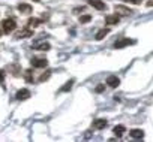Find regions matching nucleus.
Instances as JSON below:
<instances>
[{
    "mask_svg": "<svg viewBox=\"0 0 153 142\" xmlns=\"http://www.w3.org/2000/svg\"><path fill=\"white\" fill-rule=\"evenodd\" d=\"M15 29H17L15 20H12V18H5V20L2 21V30H3V33L9 35V33H12Z\"/></svg>",
    "mask_w": 153,
    "mask_h": 142,
    "instance_id": "obj_1",
    "label": "nucleus"
},
{
    "mask_svg": "<svg viewBox=\"0 0 153 142\" xmlns=\"http://www.w3.org/2000/svg\"><path fill=\"white\" fill-rule=\"evenodd\" d=\"M132 43H135V40H132V39H129V38H122V39H119V40L114 43V48H116V49H122V48H125V46H128V45H132Z\"/></svg>",
    "mask_w": 153,
    "mask_h": 142,
    "instance_id": "obj_2",
    "label": "nucleus"
},
{
    "mask_svg": "<svg viewBox=\"0 0 153 142\" xmlns=\"http://www.w3.org/2000/svg\"><path fill=\"white\" fill-rule=\"evenodd\" d=\"M114 11H116L117 15H123V17H128V15L132 14V11H131L129 8L123 6V5H116V6H114Z\"/></svg>",
    "mask_w": 153,
    "mask_h": 142,
    "instance_id": "obj_3",
    "label": "nucleus"
},
{
    "mask_svg": "<svg viewBox=\"0 0 153 142\" xmlns=\"http://www.w3.org/2000/svg\"><path fill=\"white\" fill-rule=\"evenodd\" d=\"M89 5L93 6L95 9H98V11H104L107 8V5L102 2V0H89Z\"/></svg>",
    "mask_w": 153,
    "mask_h": 142,
    "instance_id": "obj_4",
    "label": "nucleus"
},
{
    "mask_svg": "<svg viewBox=\"0 0 153 142\" xmlns=\"http://www.w3.org/2000/svg\"><path fill=\"white\" fill-rule=\"evenodd\" d=\"M47 64H48V61H47L45 58H33V60H32V66H33V67L42 69V67H47Z\"/></svg>",
    "mask_w": 153,
    "mask_h": 142,
    "instance_id": "obj_5",
    "label": "nucleus"
},
{
    "mask_svg": "<svg viewBox=\"0 0 153 142\" xmlns=\"http://www.w3.org/2000/svg\"><path fill=\"white\" fill-rule=\"evenodd\" d=\"M119 84H120V79H119L116 75H110V77L107 78V85H110V87L116 88Z\"/></svg>",
    "mask_w": 153,
    "mask_h": 142,
    "instance_id": "obj_6",
    "label": "nucleus"
},
{
    "mask_svg": "<svg viewBox=\"0 0 153 142\" xmlns=\"http://www.w3.org/2000/svg\"><path fill=\"white\" fill-rule=\"evenodd\" d=\"M15 97H17L18 100H26V99L30 97V91H29L27 88H21V90L15 94Z\"/></svg>",
    "mask_w": 153,
    "mask_h": 142,
    "instance_id": "obj_7",
    "label": "nucleus"
},
{
    "mask_svg": "<svg viewBox=\"0 0 153 142\" xmlns=\"http://www.w3.org/2000/svg\"><path fill=\"white\" fill-rule=\"evenodd\" d=\"M33 36V30L30 29H26V30H21L20 33H17V39H26V38H32Z\"/></svg>",
    "mask_w": 153,
    "mask_h": 142,
    "instance_id": "obj_8",
    "label": "nucleus"
},
{
    "mask_svg": "<svg viewBox=\"0 0 153 142\" xmlns=\"http://www.w3.org/2000/svg\"><path fill=\"white\" fill-rule=\"evenodd\" d=\"M120 21V17L116 14V15H108L107 18H105V23L108 24V26H114V24H117Z\"/></svg>",
    "mask_w": 153,
    "mask_h": 142,
    "instance_id": "obj_9",
    "label": "nucleus"
},
{
    "mask_svg": "<svg viewBox=\"0 0 153 142\" xmlns=\"http://www.w3.org/2000/svg\"><path fill=\"white\" fill-rule=\"evenodd\" d=\"M18 11L21 12V14H32V6L30 5H27V3H21V5H18Z\"/></svg>",
    "mask_w": 153,
    "mask_h": 142,
    "instance_id": "obj_10",
    "label": "nucleus"
},
{
    "mask_svg": "<svg viewBox=\"0 0 153 142\" xmlns=\"http://www.w3.org/2000/svg\"><path fill=\"white\" fill-rule=\"evenodd\" d=\"M131 136H132L134 139H143V138H144V132H143L141 129H132V130H131Z\"/></svg>",
    "mask_w": 153,
    "mask_h": 142,
    "instance_id": "obj_11",
    "label": "nucleus"
},
{
    "mask_svg": "<svg viewBox=\"0 0 153 142\" xmlns=\"http://www.w3.org/2000/svg\"><path fill=\"white\" fill-rule=\"evenodd\" d=\"M107 121L105 120H96V121H93V127L95 129H98V130H102V129H105L107 127Z\"/></svg>",
    "mask_w": 153,
    "mask_h": 142,
    "instance_id": "obj_12",
    "label": "nucleus"
},
{
    "mask_svg": "<svg viewBox=\"0 0 153 142\" xmlns=\"http://www.w3.org/2000/svg\"><path fill=\"white\" fill-rule=\"evenodd\" d=\"M108 33H110V29H102V30H99V32L96 33V36H95V38H96V40H102Z\"/></svg>",
    "mask_w": 153,
    "mask_h": 142,
    "instance_id": "obj_13",
    "label": "nucleus"
},
{
    "mask_svg": "<svg viewBox=\"0 0 153 142\" xmlns=\"http://www.w3.org/2000/svg\"><path fill=\"white\" fill-rule=\"evenodd\" d=\"M113 132H114V135H116V136H122V135L126 132V127H125V126H122V124H119V126H116V127L113 129Z\"/></svg>",
    "mask_w": 153,
    "mask_h": 142,
    "instance_id": "obj_14",
    "label": "nucleus"
},
{
    "mask_svg": "<svg viewBox=\"0 0 153 142\" xmlns=\"http://www.w3.org/2000/svg\"><path fill=\"white\" fill-rule=\"evenodd\" d=\"M41 23H42V20H39V18H30V20L27 21L29 27H33V29H35V27H38Z\"/></svg>",
    "mask_w": 153,
    "mask_h": 142,
    "instance_id": "obj_15",
    "label": "nucleus"
},
{
    "mask_svg": "<svg viewBox=\"0 0 153 142\" xmlns=\"http://www.w3.org/2000/svg\"><path fill=\"white\" fill-rule=\"evenodd\" d=\"M74 82H75L74 79H71V81H68V82H66V84H65V85H63V87L60 88V91H63V93H66V91H69V90L72 88V85H74Z\"/></svg>",
    "mask_w": 153,
    "mask_h": 142,
    "instance_id": "obj_16",
    "label": "nucleus"
},
{
    "mask_svg": "<svg viewBox=\"0 0 153 142\" xmlns=\"http://www.w3.org/2000/svg\"><path fill=\"white\" fill-rule=\"evenodd\" d=\"M50 75H51V70H47V72H45L44 75H41V78H39V82H44V81H47V79L50 78Z\"/></svg>",
    "mask_w": 153,
    "mask_h": 142,
    "instance_id": "obj_17",
    "label": "nucleus"
},
{
    "mask_svg": "<svg viewBox=\"0 0 153 142\" xmlns=\"http://www.w3.org/2000/svg\"><path fill=\"white\" fill-rule=\"evenodd\" d=\"M90 20H92V15H83V17H80V23H81V24L89 23Z\"/></svg>",
    "mask_w": 153,
    "mask_h": 142,
    "instance_id": "obj_18",
    "label": "nucleus"
},
{
    "mask_svg": "<svg viewBox=\"0 0 153 142\" xmlns=\"http://www.w3.org/2000/svg\"><path fill=\"white\" fill-rule=\"evenodd\" d=\"M50 48H51V45H50V43H41V45L38 46V49H39V51H48Z\"/></svg>",
    "mask_w": 153,
    "mask_h": 142,
    "instance_id": "obj_19",
    "label": "nucleus"
},
{
    "mask_svg": "<svg viewBox=\"0 0 153 142\" xmlns=\"http://www.w3.org/2000/svg\"><path fill=\"white\" fill-rule=\"evenodd\" d=\"M26 79H27V82H32V81H33V78H32V70H26Z\"/></svg>",
    "mask_w": 153,
    "mask_h": 142,
    "instance_id": "obj_20",
    "label": "nucleus"
},
{
    "mask_svg": "<svg viewBox=\"0 0 153 142\" xmlns=\"http://www.w3.org/2000/svg\"><path fill=\"white\" fill-rule=\"evenodd\" d=\"M123 2H129V3H132V5H140L141 0H123Z\"/></svg>",
    "mask_w": 153,
    "mask_h": 142,
    "instance_id": "obj_21",
    "label": "nucleus"
},
{
    "mask_svg": "<svg viewBox=\"0 0 153 142\" xmlns=\"http://www.w3.org/2000/svg\"><path fill=\"white\" fill-rule=\"evenodd\" d=\"M5 81V70L0 69V82H3Z\"/></svg>",
    "mask_w": 153,
    "mask_h": 142,
    "instance_id": "obj_22",
    "label": "nucleus"
},
{
    "mask_svg": "<svg viewBox=\"0 0 153 142\" xmlns=\"http://www.w3.org/2000/svg\"><path fill=\"white\" fill-rule=\"evenodd\" d=\"M104 90H105V85H98L96 87V93H102Z\"/></svg>",
    "mask_w": 153,
    "mask_h": 142,
    "instance_id": "obj_23",
    "label": "nucleus"
},
{
    "mask_svg": "<svg viewBox=\"0 0 153 142\" xmlns=\"http://www.w3.org/2000/svg\"><path fill=\"white\" fill-rule=\"evenodd\" d=\"M147 6H153V2H149V3H147Z\"/></svg>",
    "mask_w": 153,
    "mask_h": 142,
    "instance_id": "obj_24",
    "label": "nucleus"
},
{
    "mask_svg": "<svg viewBox=\"0 0 153 142\" xmlns=\"http://www.w3.org/2000/svg\"><path fill=\"white\" fill-rule=\"evenodd\" d=\"M2 33H3V30H0V36H2Z\"/></svg>",
    "mask_w": 153,
    "mask_h": 142,
    "instance_id": "obj_25",
    "label": "nucleus"
},
{
    "mask_svg": "<svg viewBox=\"0 0 153 142\" xmlns=\"http://www.w3.org/2000/svg\"><path fill=\"white\" fill-rule=\"evenodd\" d=\"M33 2H39V0H33Z\"/></svg>",
    "mask_w": 153,
    "mask_h": 142,
    "instance_id": "obj_26",
    "label": "nucleus"
}]
</instances>
